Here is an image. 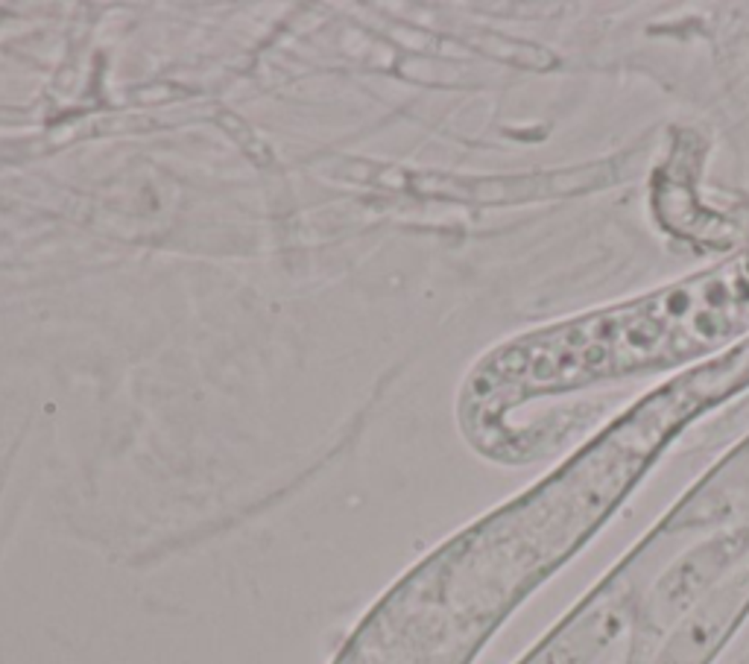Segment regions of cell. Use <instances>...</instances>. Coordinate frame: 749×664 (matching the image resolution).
Instances as JSON below:
<instances>
[{
	"instance_id": "cell-1",
	"label": "cell",
	"mask_w": 749,
	"mask_h": 664,
	"mask_svg": "<svg viewBox=\"0 0 749 664\" xmlns=\"http://www.w3.org/2000/svg\"><path fill=\"white\" fill-rule=\"evenodd\" d=\"M744 340L749 246L682 281L509 340L466 386L468 427L489 453H507L512 410L647 372L694 369Z\"/></svg>"
},
{
	"instance_id": "cell-2",
	"label": "cell",
	"mask_w": 749,
	"mask_h": 664,
	"mask_svg": "<svg viewBox=\"0 0 749 664\" xmlns=\"http://www.w3.org/2000/svg\"><path fill=\"white\" fill-rule=\"evenodd\" d=\"M501 617L440 550L375 606L334 664H468Z\"/></svg>"
}]
</instances>
